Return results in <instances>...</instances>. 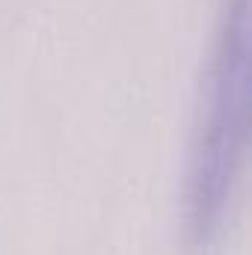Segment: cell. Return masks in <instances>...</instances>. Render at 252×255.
Here are the masks:
<instances>
[{
    "mask_svg": "<svg viewBox=\"0 0 252 255\" xmlns=\"http://www.w3.org/2000/svg\"><path fill=\"white\" fill-rule=\"evenodd\" d=\"M250 0H226L202 80V104L190 163V229L211 244L226 226L247 136V45Z\"/></svg>",
    "mask_w": 252,
    "mask_h": 255,
    "instance_id": "obj_1",
    "label": "cell"
}]
</instances>
